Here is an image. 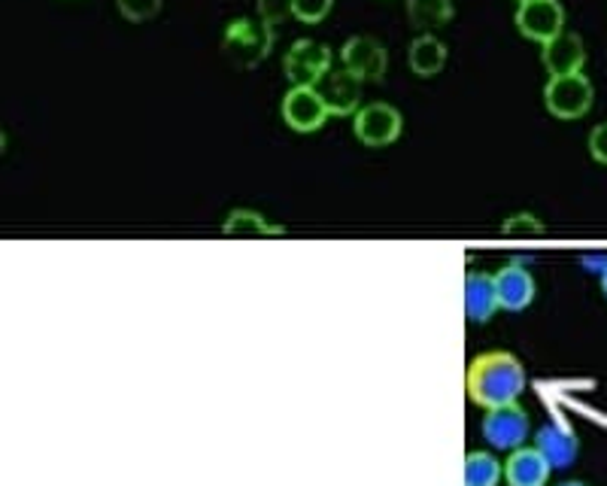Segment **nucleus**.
I'll use <instances>...</instances> for the list:
<instances>
[{"instance_id": "nucleus-1", "label": "nucleus", "mask_w": 607, "mask_h": 486, "mask_svg": "<svg viewBox=\"0 0 607 486\" xmlns=\"http://www.w3.org/2000/svg\"><path fill=\"white\" fill-rule=\"evenodd\" d=\"M465 390L474 405L483 410L513 405L526 390V368L507 350L480 352L465 371Z\"/></svg>"}, {"instance_id": "nucleus-2", "label": "nucleus", "mask_w": 607, "mask_h": 486, "mask_svg": "<svg viewBox=\"0 0 607 486\" xmlns=\"http://www.w3.org/2000/svg\"><path fill=\"white\" fill-rule=\"evenodd\" d=\"M273 46V27L261 19H234L222 34V49L225 58L234 61L237 68H256L270 55Z\"/></svg>"}, {"instance_id": "nucleus-3", "label": "nucleus", "mask_w": 607, "mask_h": 486, "mask_svg": "<svg viewBox=\"0 0 607 486\" xmlns=\"http://www.w3.org/2000/svg\"><path fill=\"white\" fill-rule=\"evenodd\" d=\"M544 104L556 119H581L593 107V85L583 73L571 77H553L544 89Z\"/></svg>"}, {"instance_id": "nucleus-4", "label": "nucleus", "mask_w": 607, "mask_h": 486, "mask_svg": "<svg viewBox=\"0 0 607 486\" xmlns=\"http://www.w3.org/2000/svg\"><path fill=\"white\" fill-rule=\"evenodd\" d=\"M283 70L292 85H307L316 89L319 82L331 73V53L325 43L297 40L283 58Z\"/></svg>"}, {"instance_id": "nucleus-5", "label": "nucleus", "mask_w": 607, "mask_h": 486, "mask_svg": "<svg viewBox=\"0 0 607 486\" xmlns=\"http://www.w3.org/2000/svg\"><path fill=\"white\" fill-rule=\"evenodd\" d=\"M355 137L362 140L364 147L380 149L395 143L401 137V128H405V119L401 113L392 107V104H367L355 113Z\"/></svg>"}, {"instance_id": "nucleus-6", "label": "nucleus", "mask_w": 607, "mask_h": 486, "mask_svg": "<svg viewBox=\"0 0 607 486\" xmlns=\"http://www.w3.org/2000/svg\"><path fill=\"white\" fill-rule=\"evenodd\" d=\"M520 34L535 43H550L565 31V10L559 0H526L516 10Z\"/></svg>"}, {"instance_id": "nucleus-7", "label": "nucleus", "mask_w": 607, "mask_h": 486, "mask_svg": "<svg viewBox=\"0 0 607 486\" xmlns=\"http://www.w3.org/2000/svg\"><path fill=\"white\" fill-rule=\"evenodd\" d=\"M528 429H532L528 426V414L516 402L486 410L483 423H480V432H483L486 441L492 447H499V450L523 447V441L528 438Z\"/></svg>"}, {"instance_id": "nucleus-8", "label": "nucleus", "mask_w": 607, "mask_h": 486, "mask_svg": "<svg viewBox=\"0 0 607 486\" xmlns=\"http://www.w3.org/2000/svg\"><path fill=\"white\" fill-rule=\"evenodd\" d=\"M328 116H331V113H328L323 95H319L316 89L292 85L289 95L283 97V119L292 131H301V135L319 131Z\"/></svg>"}, {"instance_id": "nucleus-9", "label": "nucleus", "mask_w": 607, "mask_h": 486, "mask_svg": "<svg viewBox=\"0 0 607 486\" xmlns=\"http://www.w3.org/2000/svg\"><path fill=\"white\" fill-rule=\"evenodd\" d=\"M343 68L355 73L359 80H383L386 77V65H389V55L383 49V43L374 37H352L343 43Z\"/></svg>"}, {"instance_id": "nucleus-10", "label": "nucleus", "mask_w": 607, "mask_h": 486, "mask_svg": "<svg viewBox=\"0 0 607 486\" xmlns=\"http://www.w3.org/2000/svg\"><path fill=\"white\" fill-rule=\"evenodd\" d=\"M316 92L323 95L325 107L331 116H350L359 109V101H362V80L350 73V70H331L319 85Z\"/></svg>"}, {"instance_id": "nucleus-11", "label": "nucleus", "mask_w": 607, "mask_h": 486, "mask_svg": "<svg viewBox=\"0 0 607 486\" xmlns=\"http://www.w3.org/2000/svg\"><path fill=\"white\" fill-rule=\"evenodd\" d=\"M495 296L501 311H526L535 301V277L520 262H511L495 274Z\"/></svg>"}, {"instance_id": "nucleus-12", "label": "nucleus", "mask_w": 607, "mask_h": 486, "mask_svg": "<svg viewBox=\"0 0 607 486\" xmlns=\"http://www.w3.org/2000/svg\"><path fill=\"white\" fill-rule=\"evenodd\" d=\"M535 447L547 456V462L553 468H568L571 462L577 460V450H581V441L571 426H565L562 419H550L547 426H540L538 435H535Z\"/></svg>"}, {"instance_id": "nucleus-13", "label": "nucleus", "mask_w": 607, "mask_h": 486, "mask_svg": "<svg viewBox=\"0 0 607 486\" xmlns=\"http://www.w3.org/2000/svg\"><path fill=\"white\" fill-rule=\"evenodd\" d=\"M553 472V465L538 447H516L504 462V481L511 486H544Z\"/></svg>"}, {"instance_id": "nucleus-14", "label": "nucleus", "mask_w": 607, "mask_h": 486, "mask_svg": "<svg viewBox=\"0 0 607 486\" xmlns=\"http://www.w3.org/2000/svg\"><path fill=\"white\" fill-rule=\"evenodd\" d=\"M583 61H586V49L577 34L562 31L559 37L550 43H544V65L550 70V77H571L581 73Z\"/></svg>"}, {"instance_id": "nucleus-15", "label": "nucleus", "mask_w": 607, "mask_h": 486, "mask_svg": "<svg viewBox=\"0 0 607 486\" xmlns=\"http://www.w3.org/2000/svg\"><path fill=\"white\" fill-rule=\"evenodd\" d=\"M499 308L495 296V277H489L483 270H468L465 277V313L471 323H486Z\"/></svg>"}, {"instance_id": "nucleus-16", "label": "nucleus", "mask_w": 607, "mask_h": 486, "mask_svg": "<svg viewBox=\"0 0 607 486\" xmlns=\"http://www.w3.org/2000/svg\"><path fill=\"white\" fill-rule=\"evenodd\" d=\"M407 61H410V70H413L417 77H434V73H441L446 65L444 40H437L434 34H419L417 40L410 43Z\"/></svg>"}, {"instance_id": "nucleus-17", "label": "nucleus", "mask_w": 607, "mask_h": 486, "mask_svg": "<svg viewBox=\"0 0 607 486\" xmlns=\"http://www.w3.org/2000/svg\"><path fill=\"white\" fill-rule=\"evenodd\" d=\"M453 15H456L453 0H407V19L422 34H429L434 27H444Z\"/></svg>"}, {"instance_id": "nucleus-18", "label": "nucleus", "mask_w": 607, "mask_h": 486, "mask_svg": "<svg viewBox=\"0 0 607 486\" xmlns=\"http://www.w3.org/2000/svg\"><path fill=\"white\" fill-rule=\"evenodd\" d=\"M501 477H504V465L492 453L471 450L465 456V486H495Z\"/></svg>"}, {"instance_id": "nucleus-19", "label": "nucleus", "mask_w": 607, "mask_h": 486, "mask_svg": "<svg viewBox=\"0 0 607 486\" xmlns=\"http://www.w3.org/2000/svg\"><path fill=\"white\" fill-rule=\"evenodd\" d=\"M225 234H283V229H273L253 210H234L225 222Z\"/></svg>"}, {"instance_id": "nucleus-20", "label": "nucleus", "mask_w": 607, "mask_h": 486, "mask_svg": "<svg viewBox=\"0 0 607 486\" xmlns=\"http://www.w3.org/2000/svg\"><path fill=\"white\" fill-rule=\"evenodd\" d=\"M116 3H119V13L128 22H149L162 10V0H116Z\"/></svg>"}, {"instance_id": "nucleus-21", "label": "nucleus", "mask_w": 607, "mask_h": 486, "mask_svg": "<svg viewBox=\"0 0 607 486\" xmlns=\"http://www.w3.org/2000/svg\"><path fill=\"white\" fill-rule=\"evenodd\" d=\"M331 3L335 0H292V13L304 25H316V22H323L325 15L331 13Z\"/></svg>"}, {"instance_id": "nucleus-22", "label": "nucleus", "mask_w": 607, "mask_h": 486, "mask_svg": "<svg viewBox=\"0 0 607 486\" xmlns=\"http://www.w3.org/2000/svg\"><path fill=\"white\" fill-rule=\"evenodd\" d=\"M258 3V19L261 22H268L273 31H277V25H283L289 15L292 13V0H256Z\"/></svg>"}, {"instance_id": "nucleus-23", "label": "nucleus", "mask_w": 607, "mask_h": 486, "mask_svg": "<svg viewBox=\"0 0 607 486\" xmlns=\"http://www.w3.org/2000/svg\"><path fill=\"white\" fill-rule=\"evenodd\" d=\"M504 234H540V225L535 222V217H528V213H520V217H511L507 219V225H504Z\"/></svg>"}, {"instance_id": "nucleus-24", "label": "nucleus", "mask_w": 607, "mask_h": 486, "mask_svg": "<svg viewBox=\"0 0 607 486\" xmlns=\"http://www.w3.org/2000/svg\"><path fill=\"white\" fill-rule=\"evenodd\" d=\"M590 152H593L595 162L607 164V121L590 135Z\"/></svg>"}, {"instance_id": "nucleus-25", "label": "nucleus", "mask_w": 607, "mask_h": 486, "mask_svg": "<svg viewBox=\"0 0 607 486\" xmlns=\"http://www.w3.org/2000/svg\"><path fill=\"white\" fill-rule=\"evenodd\" d=\"M583 265H590V270H598V274H602V270L607 268V253H586V256H583Z\"/></svg>"}, {"instance_id": "nucleus-26", "label": "nucleus", "mask_w": 607, "mask_h": 486, "mask_svg": "<svg viewBox=\"0 0 607 486\" xmlns=\"http://www.w3.org/2000/svg\"><path fill=\"white\" fill-rule=\"evenodd\" d=\"M602 292H605V296H607V268L602 270Z\"/></svg>"}, {"instance_id": "nucleus-27", "label": "nucleus", "mask_w": 607, "mask_h": 486, "mask_svg": "<svg viewBox=\"0 0 607 486\" xmlns=\"http://www.w3.org/2000/svg\"><path fill=\"white\" fill-rule=\"evenodd\" d=\"M559 486H586L583 481H565V484H559Z\"/></svg>"}, {"instance_id": "nucleus-28", "label": "nucleus", "mask_w": 607, "mask_h": 486, "mask_svg": "<svg viewBox=\"0 0 607 486\" xmlns=\"http://www.w3.org/2000/svg\"><path fill=\"white\" fill-rule=\"evenodd\" d=\"M520 3H526V0H520Z\"/></svg>"}]
</instances>
